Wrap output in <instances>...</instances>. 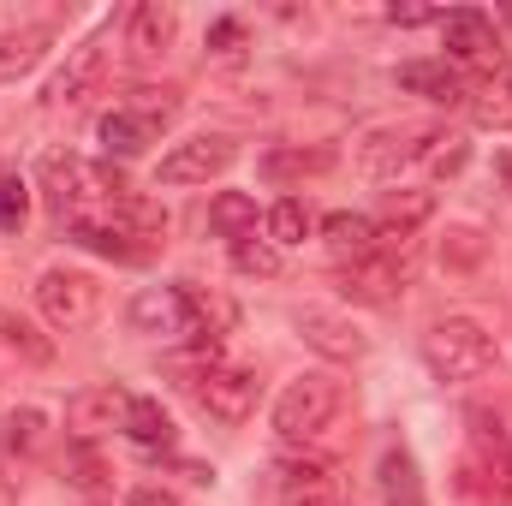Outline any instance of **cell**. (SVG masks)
I'll use <instances>...</instances> for the list:
<instances>
[{
	"label": "cell",
	"instance_id": "38",
	"mask_svg": "<svg viewBox=\"0 0 512 506\" xmlns=\"http://www.w3.org/2000/svg\"><path fill=\"white\" fill-rule=\"evenodd\" d=\"M507 84H512V78H507Z\"/></svg>",
	"mask_w": 512,
	"mask_h": 506
},
{
	"label": "cell",
	"instance_id": "37",
	"mask_svg": "<svg viewBox=\"0 0 512 506\" xmlns=\"http://www.w3.org/2000/svg\"><path fill=\"white\" fill-rule=\"evenodd\" d=\"M495 173H501V185L512 191V149H501V155H495Z\"/></svg>",
	"mask_w": 512,
	"mask_h": 506
},
{
	"label": "cell",
	"instance_id": "16",
	"mask_svg": "<svg viewBox=\"0 0 512 506\" xmlns=\"http://www.w3.org/2000/svg\"><path fill=\"white\" fill-rule=\"evenodd\" d=\"M42 54H48V30H42V24H12V30H0V84L36 72Z\"/></svg>",
	"mask_w": 512,
	"mask_h": 506
},
{
	"label": "cell",
	"instance_id": "33",
	"mask_svg": "<svg viewBox=\"0 0 512 506\" xmlns=\"http://www.w3.org/2000/svg\"><path fill=\"white\" fill-rule=\"evenodd\" d=\"M429 167H435V173H459V167H465V143L453 137V149H429Z\"/></svg>",
	"mask_w": 512,
	"mask_h": 506
},
{
	"label": "cell",
	"instance_id": "10",
	"mask_svg": "<svg viewBox=\"0 0 512 506\" xmlns=\"http://www.w3.org/2000/svg\"><path fill=\"white\" fill-rule=\"evenodd\" d=\"M292 322H298V334H304L322 358H334V364L364 358V334H358V322H352V316L322 310V304H298V310H292Z\"/></svg>",
	"mask_w": 512,
	"mask_h": 506
},
{
	"label": "cell",
	"instance_id": "30",
	"mask_svg": "<svg viewBox=\"0 0 512 506\" xmlns=\"http://www.w3.org/2000/svg\"><path fill=\"white\" fill-rule=\"evenodd\" d=\"M239 42H245V24H239V18H215V24H209V54H215V60H239V54H245Z\"/></svg>",
	"mask_w": 512,
	"mask_h": 506
},
{
	"label": "cell",
	"instance_id": "27",
	"mask_svg": "<svg viewBox=\"0 0 512 506\" xmlns=\"http://www.w3.org/2000/svg\"><path fill=\"white\" fill-rule=\"evenodd\" d=\"M280 489L298 495V489H328V465L322 459H280Z\"/></svg>",
	"mask_w": 512,
	"mask_h": 506
},
{
	"label": "cell",
	"instance_id": "1",
	"mask_svg": "<svg viewBox=\"0 0 512 506\" xmlns=\"http://www.w3.org/2000/svg\"><path fill=\"white\" fill-rule=\"evenodd\" d=\"M340 411H346V387L322 370H310V376L286 381V393L274 399V435L286 447H310L340 423Z\"/></svg>",
	"mask_w": 512,
	"mask_h": 506
},
{
	"label": "cell",
	"instance_id": "35",
	"mask_svg": "<svg viewBox=\"0 0 512 506\" xmlns=\"http://www.w3.org/2000/svg\"><path fill=\"white\" fill-rule=\"evenodd\" d=\"M477 120L483 126H512V108L507 102H477Z\"/></svg>",
	"mask_w": 512,
	"mask_h": 506
},
{
	"label": "cell",
	"instance_id": "28",
	"mask_svg": "<svg viewBox=\"0 0 512 506\" xmlns=\"http://www.w3.org/2000/svg\"><path fill=\"white\" fill-rule=\"evenodd\" d=\"M66 471H72V483H78V489H90V495L108 483V465H102V453H96V447H72V453H66Z\"/></svg>",
	"mask_w": 512,
	"mask_h": 506
},
{
	"label": "cell",
	"instance_id": "31",
	"mask_svg": "<svg viewBox=\"0 0 512 506\" xmlns=\"http://www.w3.org/2000/svg\"><path fill=\"white\" fill-rule=\"evenodd\" d=\"M447 268H477L483 262V239L477 233H447Z\"/></svg>",
	"mask_w": 512,
	"mask_h": 506
},
{
	"label": "cell",
	"instance_id": "6",
	"mask_svg": "<svg viewBox=\"0 0 512 506\" xmlns=\"http://www.w3.org/2000/svg\"><path fill=\"white\" fill-rule=\"evenodd\" d=\"M197 405L215 417V423H245L256 411V370L239 364H209L197 376Z\"/></svg>",
	"mask_w": 512,
	"mask_h": 506
},
{
	"label": "cell",
	"instance_id": "26",
	"mask_svg": "<svg viewBox=\"0 0 512 506\" xmlns=\"http://www.w3.org/2000/svg\"><path fill=\"white\" fill-rule=\"evenodd\" d=\"M233 268H239V274H256V280H274V274H280V251L251 233V239L233 245Z\"/></svg>",
	"mask_w": 512,
	"mask_h": 506
},
{
	"label": "cell",
	"instance_id": "3",
	"mask_svg": "<svg viewBox=\"0 0 512 506\" xmlns=\"http://www.w3.org/2000/svg\"><path fill=\"white\" fill-rule=\"evenodd\" d=\"M96 304H102V286H96L90 274H78V268H48V274L36 280V310H42V322L60 328V334L90 328V322H96Z\"/></svg>",
	"mask_w": 512,
	"mask_h": 506
},
{
	"label": "cell",
	"instance_id": "23",
	"mask_svg": "<svg viewBox=\"0 0 512 506\" xmlns=\"http://www.w3.org/2000/svg\"><path fill=\"white\" fill-rule=\"evenodd\" d=\"M328 167H334L328 149H274V155H262V173H268V179H286V173H328Z\"/></svg>",
	"mask_w": 512,
	"mask_h": 506
},
{
	"label": "cell",
	"instance_id": "5",
	"mask_svg": "<svg viewBox=\"0 0 512 506\" xmlns=\"http://www.w3.org/2000/svg\"><path fill=\"white\" fill-rule=\"evenodd\" d=\"M233 161H239V143H233V137H185V143H173V149L161 155L155 185H209V179H221Z\"/></svg>",
	"mask_w": 512,
	"mask_h": 506
},
{
	"label": "cell",
	"instance_id": "24",
	"mask_svg": "<svg viewBox=\"0 0 512 506\" xmlns=\"http://www.w3.org/2000/svg\"><path fill=\"white\" fill-rule=\"evenodd\" d=\"M42 435H48V417H42L36 405L6 411V447H12V453H36V447H42Z\"/></svg>",
	"mask_w": 512,
	"mask_h": 506
},
{
	"label": "cell",
	"instance_id": "20",
	"mask_svg": "<svg viewBox=\"0 0 512 506\" xmlns=\"http://www.w3.org/2000/svg\"><path fill=\"white\" fill-rule=\"evenodd\" d=\"M126 435L137 447H149V453H167V447H173V417H167L155 399H131L126 405Z\"/></svg>",
	"mask_w": 512,
	"mask_h": 506
},
{
	"label": "cell",
	"instance_id": "17",
	"mask_svg": "<svg viewBox=\"0 0 512 506\" xmlns=\"http://www.w3.org/2000/svg\"><path fill=\"white\" fill-rule=\"evenodd\" d=\"M429 215H435V191H423V185H411V191H387L382 197V233H393V239H411Z\"/></svg>",
	"mask_w": 512,
	"mask_h": 506
},
{
	"label": "cell",
	"instance_id": "19",
	"mask_svg": "<svg viewBox=\"0 0 512 506\" xmlns=\"http://www.w3.org/2000/svg\"><path fill=\"white\" fill-rule=\"evenodd\" d=\"M0 352H12L18 364H30V370H42V364H54V340L48 334H36L24 316H12V310H0Z\"/></svg>",
	"mask_w": 512,
	"mask_h": 506
},
{
	"label": "cell",
	"instance_id": "22",
	"mask_svg": "<svg viewBox=\"0 0 512 506\" xmlns=\"http://www.w3.org/2000/svg\"><path fill=\"white\" fill-rule=\"evenodd\" d=\"M304 233H310V209L298 203V197H280L274 209H268V245L280 251V245H304Z\"/></svg>",
	"mask_w": 512,
	"mask_h": 506
},
{
	"label": "cell",
	"instance_id": "7",
	"mask_svg": "<svg viewBox=\"0 0 512 506\" xmlns=\"http://www.w3.org/2000/svg\"><path fill=\"white\" fill-rule=\"evenodd\" d=\"M126 405L131 393L120 387H84L66 399V429H72V447H96L108 429H126Z\"/></svg>",
	"mask_w": 512,
	"mask_h": 506
},
{
	"label": "cell",
	"instance_id": "36",
	"mask_svg": "<svg viewBox=\"0 0 512 506\" xmlns=\"http://www.w3.org/2000/svg\"><path fill=\"white\" fill-rule=\"evenodd\" d=\"M387 18H393V24H429L435 12H429V6H393Z\"/></svg>",
	"mask_w": 512,
	"mask_h": 506
},
{
	"label": "cell",
	"instance_id": "12",
	"mask_svg": "<svg viewBox=\"0 0 512 506\" xmlns=\"http://www.w3.org/2000/svg\"><path fill=\"white\" fill-rule=\"evenodd\" d=\"M441 42H447V54L465 60V66H483V60H495V48H501L495 18L477 12V6H453V12H441Z\"/></svg>",
	"mask_w": 512,
	"mask_h": 506
},
{
	"label": "cell",
	"instance_id": "32",
	"mask_svg": "<svg viewBox=\"0 0 512 506\" xmlns=\"http://www.w3.org/2000/svg\"><path fill=\"white\" fill-rule=\"evenodd\" d=\"M126 506H179V495H173V489H161V483H137Z\"/></svg>",
	"mask_w": 512,
	"mask_h": 506
},
{
	"label": "cell",
	"instance_id": "4",
	"mask_svg": "<svg viewBox=\"0 0 512 506\" xmlns=\"http://www.w3.org/2000/svg\"><path fill=\"white\" fill-rule=\"evenodd\" d=\"M459 489L483 501H512V441L495 429H471V453L459 459Z\"/></svg>",
	"mask_w": 512,
	"mask_h": 506
},
{
	"label": "cell",
	"instance_id": "8",
	"mask_svg": "<svg viewBox=\"0 0 512 506\" xmlns=\"http://www.w3.org/2000/svg\"><path fill=\"white\" fill-rule=\"evenodd\" d=\"M429 143H435V126H382L358 143V167H364L370 179H393L405 161L429 155Z\"/></svg>",
	"mask_w": 512,
	"mask_h": 506
},
{
	"label": "cell",
	"instance_id": "9",
	"mask_svg": "<svg viewBox=\"0 0 512 506\" xmlns=\"http://www.w3.org/2000/svg\"><path fill=\"white\" fill-rule=\"evenodd\" d=\"M102 78H108V42L90 36L84 48H72V60L48 84V108H84L90 96H102Z\"/></svg>",
	"mask_w": 512,
	"mask_h": 506
},
{
	"label": "cell",
	"instance_id": "15",
	"mask_svg": "<svg viewBox=\"0 0 512 506\" xmlns=\"http://www.w3.org/2000/svg\"><path fill=\"white\" fill-rule=\"evenodd\" d=\"M322 239H328V251L340 256V262H364V256H376V245H382V227L370 215L340 209V215L322 221Z\"/></svg>",
	"mask_w": 512,
	"mask_h": 506
},
{
	"label": "cell",
	"instance_id": "13",
	"mask_svg": "<svg viewBox=\"0 0 512 506\" xmlns=\"http://www.w3.org/2000/svg\"><path fill=\"white\" fill-rule=\"evenodd\" d=\"M399 262H393V245H376V256H364V262H346L340 268V292L352 298V304H393L399 298Z\"/></svg>",
	"mask_w": 512,
	"mask_h": 506
},
{
	"label": "cell",
	"instance_id": "14",
	"mask_svg": "<svg viewBox=\"0 0 512 506\" xmlns=\"http://www.w3.org/2000/svg\"><path fill=\"white\" fill-rule=\"evenodd\" d=\"M399 90H411L423 102H441V108H459L471 96V84H465V72L453 60H405L399 66Z\"/></svg>",
	"mask_w": 512,
	"mask_h": 506
},
{
	"label": "cell",
	"instance_id": "25",
	"mask_svg": "<svg viewBox=\"0 0 512 506\" xmlns=\"http://www.w3.org/2000/svg\"><path fill=\"white\" fill-rule=\"evenodd\" d=\"M30 221V185L18 173H0V233H24Z\"/></svg>",
	"mask_w": 512,
	"mask_h": 506
},
{
	"label": "cell",
	"instance_id": "34",
	"mask_svg": "<svg viewBox=\"0 0 512 506\" xmlns=\"http://www.w3.org/2000/svg\"><path fill=\"white\" fill-rule=\"evenodd\" d=\"M286 506H340L334 489H298V495H286Z\"/></svg>",
	"mask_w": 512,
	"mask_h": 506
},
{
	"label": "cell",
	"instance_id": "18",
	"mask_svg": "<svg viewBox=\"0 0 512 506\" xmlns=\"http://www.w3.org/2000/svg\"><path fill=\"white\" fill-rule=\"evenodd\" d=\"M155 143V126L143 120V114H131V108H114V114H102V149L114 155V161H131V155H143Z\"/></svg>",
	"mask_w": 512,
	"mask_h": 506
},
{
	"label": "cell",
	"instance_id": "29",
	"mask_svg": "<svg viewBox=\"0 0 512 506\" xmlns=\"http://www.w3.org/2000/svg\"><path fill=\"white\" fill-rule=\"evenodd\" d=\"M382 483H387V495L417 501V465H411L405 453H387V459H382Z\"/></svg>",
	"mask_w": 512,
	"mask_h": 506
},
{
	"label": "cell",
	"instance_id": "11",
	"mask_svg": "<svg viewBox=\"0 0 512 506\" xmlns=\"http://www.w3.org/2000/svg\"><path fill=\"white\" fill-rule=\"evenodd\" d=\"M173 30H179V12L167 0H137L126 12V54L137 66H155L173 48Z\"/></svg>",
	"mask_w": 512,
	"mask_h": 506
},
{
	"label": "cell",
	"instance_id": "21",
	"mask_svg": "<svg viewBox=\"0 0 512 506\" xmlns=\"http://www.w3.org/2000/svg\"><path fill=\"white\" fill-rule=\"evenodd\" d=\"M209 227L221 233V239H251L256 233V197H245V191H221L215 203H209Z\"/></svg>",
	"mask_w": 512,
	"mask_h": 506
},
{
	"label": "cell",
	"instance_id": "2",
	"mask_svg": "<svg viewBox=\"0 0 512 506\" xmlns=\"http://www.w3.org/2000/svg\"><path fill=\"white\" fill-rule=\"evenodd\" d=\"M495 358H501L495 334L477 328L471 316H447L423 334V364H429L435 381H477L495 370Z\"/></svg>",
	"mask_w": 512,
	"mask_h": 506
}]
</instances>
